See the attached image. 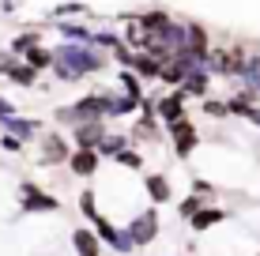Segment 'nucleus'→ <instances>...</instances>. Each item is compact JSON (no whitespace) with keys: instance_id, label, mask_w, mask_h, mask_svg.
<instances>
[{"instance_id":"nucleus-1","label":"nucleus","mask_w":260,"mask_h":256,"mask_svg":"<svg viewBox=\"0 0 260 256\" xmlns=\"http://www.w3.org/2000/svg\"><path fill=\"white\" fill-rule=\"evenodd\" d=\"M106 64H110V53L94 42H60V46H53L49 72L57 76V83H83L87 76L106 72Z\"/></svg>"},{"instance_id":"nucleus-2","label":"nucleus","mask_w":260,"mask_h":256,"mask_svg":"<svg viewBox=\"0 0 260 256\" xmlns=\"http://www.w3.org/2000/svg\"><path fill=\"white\" fill-rule=\"evenodd\" d=\"M53 121L68 128L83 125V121H110V91H91L72 105H60V109H53Z\"/></svg>"},{"instance_id":"nucleus-3","label":"nucleus","mask_w":260,"mask_h":256,"mask_svg":"<svg viewBox=\"0 0 260 256\" xmlns=\"http://www.w3.org/2000/svg\"><path fill=\"white\" fill-rule=\"evenodd\" d=\"M245 60H249V49L245 46H211V60H208V72L211 76H222V79H238L245 72Z\"/></svg>"},{"instance_id":"nucleus-4","label":"nucleus","mask_w":260,"mask_h":256,"mask_svg":"<svg viewBox=\"0 0 260 256\" xmlns=\"http://www.w3.org/2000/svg\"><path fill=\"white\" fill-rule=\"evenodd\" d=\"M15 200H19L23 215H57L60 211V200L53 196V192H46L42 185H34V181H19Z\"/></svg>"},{"instance_id":"nucleus-5","label":"nucleus","mask_w":260,"mask_h":256,"mask_svg":"<svg viewBox=\"0 0 260 256\" xmlns=\"http://www.w3.org/2000/svg\"><path fill=\"white\" fill-rule=\"evenodd\" d=\"M166 139H170V151H174V158H181V162H185V158H192V151L204 143V139H200V128H196L189 117L166 125Z\"/></svg>"},{"instance_id":"nucleus-6","label":"nucleus","mask_w":260,"mask_h":256,"mask_svg":"<svg viewBox=\"0 0 260 256\" xmlns=\"http://www.w3.org/2000/svg\"><path fill=\"white\" fill-rule=\"evenodd\" d=\"M185 53H189L192 64L208 68V60H211V34H208V26H204L200 19L185 23Z\"/></svg>"},{"instance_id":"nucleus-7","label":"nucleus","mask_w":260,"mask_h":256,"mask_svg":"<svg viewBox=\"0 0 260 256\" xmlns=\"http://www.w3.org/2000/svg\"><path fill=\"white\" fill-rule=\"evenodd\" d=\"M91 226H94L98 241H102V245H110V249L117 252V256H128L132 249H136V245H132V237H128V230H121V226L113 223V218H106L102 211H98V215L91 218Z\"/></svg>"},{"instance_id":"nucleus-8","label":"nucleus","mask_w":260,"mask_h":256,"mask_svg":"<svg viewBox=\"0 0 260 256\" xmlns=\"http://www.w3.org/2000/svg\"><path fill=\"white\" fill-rule=\"evenodd\" d=\"M124 230H128V237H132V245H136V249H147V245L158 237V230H162L158 211H155V207H143L140 215H132V223L124 226Z\"/></svg>"},{"instance_id":"nucleus-9","label":"nucleus","mask_w":260,"mask_h":256,"mask_svg":"<svg viewBox=\"0 0 260 256\" xmlns=\"http://www.w3.org/2000/svg\"><path fill=\"white\" fill-rule=\"evenodd\" d=\"M185 102H189V98H185L181 87H170L166 94H158V98H155V117L162 121V128L185 117Z\"/></svg>"},{"instance_id":"nucleus-10","label":"nucleus","mask_w":260,"mask_h":256,"mask_svg":"<svg viewBox=\"0 0 260 256\" xmlns=\"http://www.w3.org/2000/svg\"><path fill=\"white\" fill-rule=\"evenodd\" d=\"M38 162L42 166H57V162H68V155H72V143L60 132H42L38 136Z\"/></svg>"},{"instance_id":"nucleus-11","label":"nucleus","mask_w":260,"mask_h":256,"mask_svg":"<svg viewBox=\"0 0 260 256\" xmlns=\"http://www.w3.org/2000/svg\"><path fill=\"white\" fill-rule=\"evenodd\" d=\"M64 166H68L72 177H94L98 166H102V155H98L94 147H72V155H68Z\"/></svg>"},{"instance_id":"nucleus-12","label":"nucleus","mask_w":260,"mask_h":256,"mask_svg":"<svg viewBox=\"0 0 260 256\" xmlns=\"http://www.w3.org/2000/svg\"><path fill=\"white\" fill-rule=\"evenodd\" d=\"M106 132H110V121H83V125L68 128V139H72V147H98Z\"/></svg>"},{"instance_id":"nucleus-13","label":"nucleus","mask_w":260,"mask_h":256,"mask_svg":"<svg viewBox=\"0 0 260 256\" xmlns=\"http://www.w3.org/2000/svg\"><path fill=\"white\" fill-rule=\"evenodd\" d=\"M143 192H147V200L151 204H174V185H170V177L162 170H151V173H143Z\"/></svg>"},{"instance_id":"nucleus-14","label":"nucleus","mask_w":260,"mask_h":256,"mask_svg":"<svg viewBox=\"0 0 260 256\" xmlns=\"http://www.w3.org/2000/svg\"><path fill=\"white\" fill-rule=\"evenodd\" d=\"M0 132H12V136H19L23 143H34V139L42 136V121L38 117H19V113H12V117H4Z\"/></svg>"},{"instance_id":"nucleus-15","label":"nucleus","mask_w":260,"mask_h":256,"mask_svg":"<svg viewBox=\"0 0 260 256\" xmlns=\"http://www.w3.org/2000/svg\"><path fill=\"white\" fill-rule=\"evenodd\" d=\"M181 91H185V98H196V102L208 98V94H211V72H208V68H200V64L189 68L185 79H181Z\"/></svg>"},{"instance_id":"nucleus-16","label":"nucleus","mask_w":260,"mask_h":256,"mask_svg":"<svg viewBox=\"0 0 260 256\" xmlns=\"http://www.w3.org/2000/svg\"><path fill=\"white\" fill-rule=\"evenodd\" d=\"M38 76H42V72H38V68H30L23 57H15L12 64H8V72H4V79H8V83H12V87H23V91L38 87Z\"/></svg>"},{"instance_id":"nucleus-17","label":"nucleus","mask_w":260,"mask_h":256,"mask_svg":"<svg viewBox=\"0 0 260 256\" xmlns=\"http://www.w3.org/2000/svg\"><path fill=\"white\" fill-rule=\"evenodd\" d=\"M226 218H230V211H226V207H211V204H204V207L189 218V230H192V234H204V230H211V226L226 223Z\"/></svg>"},{"instance_id":"nucleus-18","label":"nucleus","mask_w":260,"mask_h":256,"mask_svg":"<svg viewBox=\"0 0 260 256\" xmlns=\"http://www.w3.org/2000/svg\"><path fill=\"white\" fill-rule=\"evenodd\" d=\"M170 19L174 15L166 12V8H147V12H136V23H140V30L143 34H151V38H158V34L170 26Z\"/></svg>"},{"instance_id":"nucleus-19","label":"nucleus","mask_w":260,"mask_h":256,"mask_svg":"<svg viewBox=\"0 0 260 256\" xmlns=\"http://www.w3.org/2000/svg\"><path fill=\"white\" fill-rule=\"evenodd\" d=\"M72 249H76V256H102V241L94 230L79 226V230H72Z\"/></svg>"},{"instance_id":"nucleus-20","label":"nucleus","mask_w":260,"mask_h":256,"mask_svg":"<svg viewBox=\"0 0 260 256\" xmlns=\"http://www.w3.org/2000/svg\"><path fill=\"white\" fill-rule=\"evenodd\" d=\"M49 26H53V30H57V34H60V38H64V42H91V38H94V30H91V26H87V23H68V19H53Z\"/></svg>"},{"instance_id":"nucleus-21","label":"nucleus","mask_w":260,"mask_h":256,"mask_svg":"<svg viewBox=\"0 0 260 256\" xmlns=\"http://www.w3.org/2000/svg\"><path fill=\"white\" fill-rule=\"evenodd\" d=\"M136 109H140V98H132V94H124V91H110V121L132 117Z\"/></svg>"},{"instance_id":"nucleus-22","label":"nucleus","mask_w":260,"mask_h":256,"mask_svg":"<svg viewBox=\"0 0 260 256\" xmlns=\"http://www.w3.org/2000/svg\"><path fill=\"white\" fill-rule=\"evenodd\" d=\"M34 46H42V26H26V30H19L12 42H8V49H12L15 57H23V53L34 49Z\"/></svg>"},{"instance_id":"nucleus-23","label":"nucleus","mask_w":260,"mask_h":256,"mask_svg":"<svg viewBox=\"0 0 260 256\" xmlns=\"http://www.w3.org/2000/svg\"><path fill=\"white\" fill-rule=\"evenodd\" d=\"M158 68H162V60H155L151 57V53H136V57H132V72H136L143 83H151V79H158Z\"/></svg>"},{"instance_id":"nucleus-24","label":"nucleus","mask_w":260,"mask_h":256,"mask_svg":"<svg viewBox=\"0 0 260 256\" xmlns=\"http://www.w3.org/2000/svg\"><path fill=\"white\" fill-rule=\"evenodd\" d=\"M124 147H136V143H132V136H124V132H106L102 143H98L94 151L102 155V158H113L117 151H124Z\"/></svg>"},{"instance_id":"nucleus-25","label":"nucleus","mask_w":260,"mask_h":256,"mask_svg":"<svg viewBox=\"0 0 260 256\" xmlns=\"http://www.w3.org/2000/svg\"><path fill=\"white\" fill-rule=\"evenodd\" d=\"M23 60H26L30 68H38V72H49V68H53V49L46 46V42H42V46L26 49V53H23Z\"/></svg>"},{"instance_id":"nucleus-26","label":"nucleus","mask_w":260,"mask_h":256,"mask_svg":"<svg viewBox=\"0 0 260 256\" xmlns=\"http://www.w3.org/2000/svg\"><path fill=\"white\" fill-rule=\"evenodd\" d=\"M121 83V91L124 94H132V98H143V79L132 72V68H117V76H113Z\"/></svg>"},{"instance_id":"nucleus-27","label":"nucleus","mask_w":260,"mask_h":256,"mask_svg":"<svg viewBox=\"0 0 260 256\" xmlns=\"http://www.w3.org/2000/svg\"><path fill=\"white\" fill-rule=\"evenodd\" d=\"M230 83H245V87H253V91H260V53H249L245 72H241L238 79H230Z\"/></svg>"},{"instance_id":"nucleus-28","label":"nucleus","mask_w":260,"mask_h":256,"mask_svg":"<svg viewBox=\"0 0 260 256\" xmlns=\"http://www.w3.org/2000/svg\"><path fill=\"white\" fill-rule=\"evenodd\" d=\"M113 166H121V170H143V155L136 147H124V151L113 155Z\"/></svg>"},{"instance_id":"nucleus-29","label":"nucleus","mask_w":260,"mask_h":256,"mask_svg":"<svg viewBox=\"0 0 260 256\" xmlns=\"http://www.w3.org/2000/svg\"><path fill=\"white\" fill-rule=\"evenodd\" d=\"M76 207H79V215L91 223V218L98 215V192L94 189H83V192H79V200H76Z\"/></svg>"},{"instance_id":"nucleus-30","label":"nucleus","mask_w":260,"mask_h":256,"mask_svg":"<svg viewBox=\"0 0 260 256\" xmlns=\"http://www.w3.org/2000/svg\"><path fill=\"white\" fill-rule=\"evenodd\" d=\"M200 109H204V117H211V121H226L230 117V109H226V102L222 98H200Z\"/></svg>"},{"instance_id":"nucleus-31","label":"nucleus","mask_w":260,"mask_h":256,"mask_svg":"<svg viewBox=\"0 0 260 256\" xmlns=\"http://www.w3.org/2000/svg\"><path fill=\"white\" fill-rule=\"evenodd\" d=\"M68 15H91V8L79 4V0H68V4H57L49 12V19H68Z\"/></svg>"},{"instance_id":"nucleus-32","label":"nucleus","mask_w":260,"mask_h":256,"mask_svg":"<svg viewBox=\"0 0 260 256\" xmlns=\"http://www.w3.org/2000/svg\"><path fill=\"white\" fill-rule=\"evenodd\" d=\"M204 204H208V200H204V196H196V192H189V196H185L181 204H177V215H181L185 223H189V218H192V215H196V211H200Z\"/></svg>"},{"instance_id":"nucleus-33","label":"nucleus","mask_w":260,"mask_h":256,"mask_svg":"<svg viewBox=\"0 0 260 256\" xmlns=\"http://www.w3.org/2000/svg\"><path fill=\"white\" fill-rule=\"evenodd\" d=\"M23 139L19 136H12V132H0V151H4V155H23Z\"/></svg>"},{"instance_id":"nucleus-34","label":"nucleus","mask_w":260,"mask_h":256,"mask_svg":"<svg viewBox=\"0 0 260 256\" xmlns=\"http://www.w3.org/2000/svg\"><path fill=\"white\" fill-rule=\"evenodd\" d=\"M192 192H196V196H204L208 204H211L215 196H219V189H215V185H211L208 177H192Z\"/></svg>"},{"instance_id":"nucleus-35","label":"nucleus","mask_w":260,"mask_h":256,"mask_svg":"<svg viewBox=\"0 0 260 256\" xmlns=\"http://www.w3.org/2000/svg\"><path fill=\"white\" fill-rule=\"evenodd\" d=\"M12 113H19V105H15L12 98H4V94H0V117H12Z\"/></svg>"},{"instance_id":"nucleus-36","label":"nucleus","mask_w":260,"mask_h":256,"mask_svg":"<svg viewBox=\"0 0 260 256\" xmlns=\"http://www.w3.org/2000/svg\"><path fill=\"white\" fill-rule=\"evenodd\" d=\"M12 60H15V53H12V49H0V76L8 72V64H12Z\"/></svg>"},{"instance_id":"nucleus-37","label":"nucleus","mask_w":260,"mask_h":256,"mask_svg":"<svg viewBox=\"0 0 260 256\" xmlns=\"http://www.w3.org/2000/svg\"><path fill=\"white\" fill-rule=\"evenodd\" d=\"M0 125H4V117H0Z\"/></svg>"}]
</instances>
